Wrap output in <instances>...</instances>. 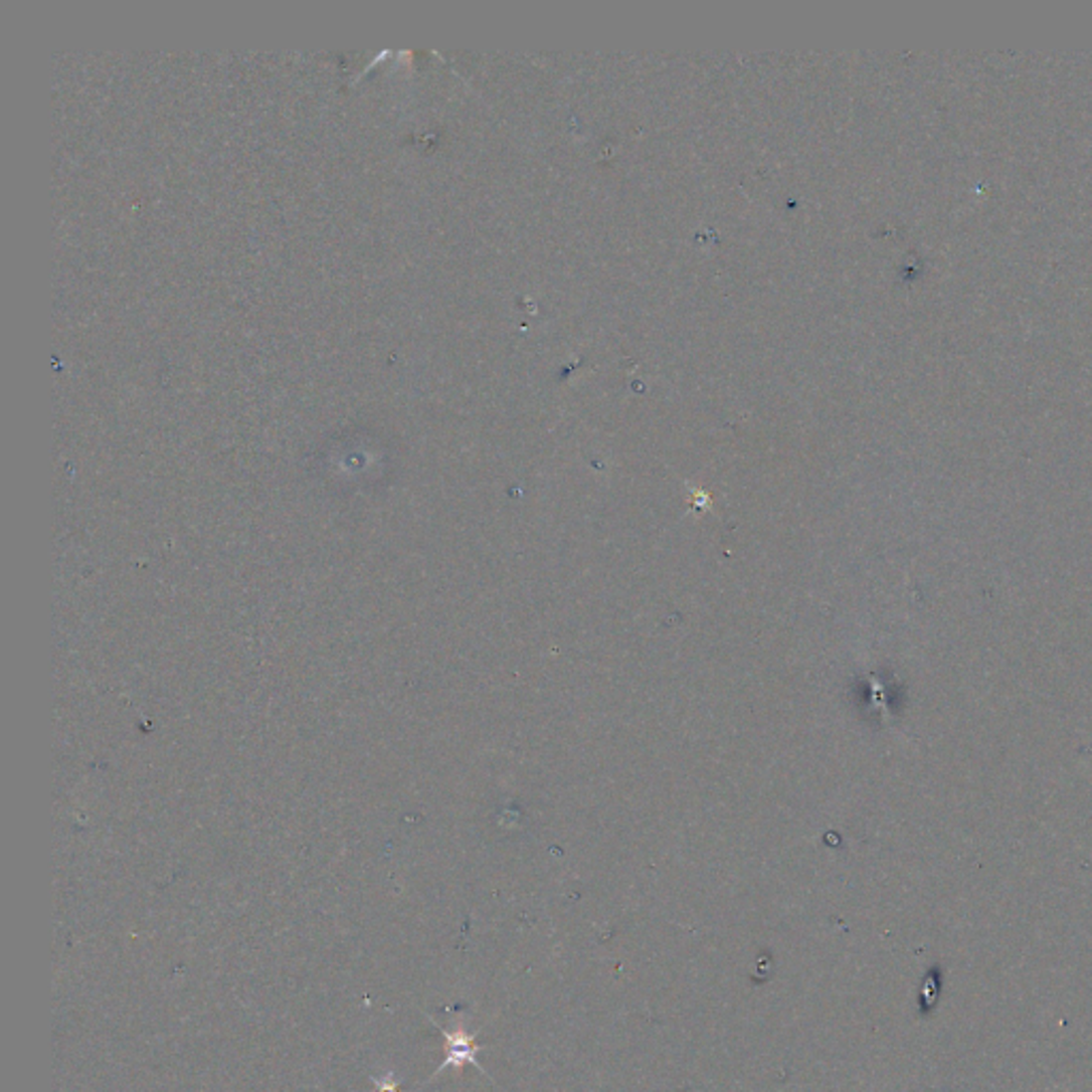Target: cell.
Wrapping results in <instances>:
<instances>
[{"mask_svg": "<svg viewBox=\"0 0 1092 1092\" xmlns=\"http://www.w3.org/2000/svg\"><path fill=\"white\" fill-rule=\"evenodd\" d=\"M442 1032V1037H445V1045H447V1054H445V1060H442V1065L436 1069L434 1073V1080L436 1077L449 1069V1067H455V1069H461L465 1065H474L482 1075H486V1071L482 1069V1065L478 1062V1052L482 1050V1045H478L474 1041V1035L471 1032H467L463 1026H456L455 1030H447L442 1028L440 1024H436Z\"/></svg>", "mask_w": 1092, "mask_h": 1092, "instance_id": "1", "label": "cell"}, {"mask_svg": "<svg viewBox=\"0 0 1092 1092\" xmlns=\"http://www.w3.org/2000/svg\"><path fill=\"white\" fill-rule=\"evenodd\" d=\"M397 1082L393 1073H387L385 1077H380V1080H376V1092H400V1088H397Z\"/></svg>", "mask_w": 1092, "mask_h": 1092, "instance_id": "2", "label": "cell"}]
</instances>
